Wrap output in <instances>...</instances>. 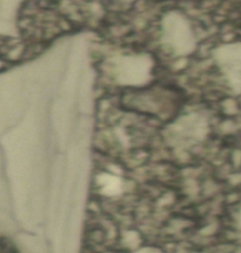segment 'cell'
Instances as JSON below:
<instances>
[]
</instances>
